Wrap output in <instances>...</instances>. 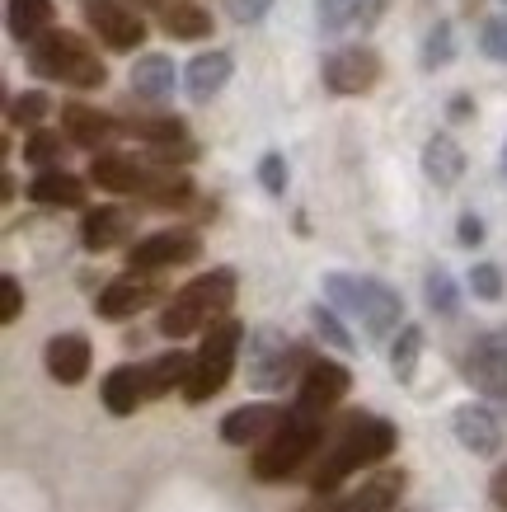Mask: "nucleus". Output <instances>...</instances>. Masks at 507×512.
I'll use <instances>...</instances> for the list:
<instances>
[{
    "label": "nucleus",
    "mask_w": 507,
    "mask_h": 512,
    "mask_svg": "<svg viewBox=\"0 0 507 512\" xmlns=\"http://www.w3.org/2000/svg\"><path fill=\"white\" fill-rule=\"evenodd\" d=\"M451 428H456V442L465 451H475V456H498V447H503V428H498L489 404H479V400L461 404L451 414Z\"/></svg>",
    "instance_id": "nucleus-24"
},
{
    "label": "nucleus",
    "mask_w": 507,
    "mask_h": 512,
    "mask_svg": "<svg viewBox=\"0 0 507 512\" xmlns=\"http://www.w3.org/2000/svg\"><path fill=\"white\" fill-rule=\"evenodd\" d=\"M324 437H329V419H310L301 409H287V423L249 456L254 480L282 484V480H292V475H301V466L320 461Z\"/></svg>",
    "instance_id": "nucleus-5"
},
{
    "label": "nucleus",
    "mask_w": 507,
    "mask_h": 512,
    "mask_svg": "<svg viewBox=\"0 0 507 512\" xmlns=\"http://www.w3.org/2000/svg\"><path fill=\"white\" fill-rule=\"evenodd\" d=\"M118 127H123V137L141 141L146 151H179L188 146V123L179 113L169 109H137V113H118Z\"/></svg>",
    "instance_id": "nucleus-18"
},
{
    "label": "nucleus",
    "mask_w": 507,
    "mask_h": 512,
    "mask_svg": "<svg viewBox=\"0 0 507 512\" xmlns=\"http://www.w3.org/2000/svg\"><path fill=\"white\" fill-rule=\"evenodd\" d=\"M80 24L104 52H118V57L137 52L146 43V33H151L146 15L132 10L127 0H80Z\"/></svg>",
    "instance_id": "nucleus-8"
},
{
    "label": "nucleus",
    "mask_w": 507,
    "mask_h": 512,
    "mask_svg": "<svg viewBox=\"0 0 507 512\" xmlns=\"http://www.w3.org/2000/svg\"><path fill=\"white\" fill-rule=\"evenodd\" d=\"M90 184L99 193H118V198H137L151 184V160L132 156V151H104V156H90Z\"/></svg>",
    "instance_id": "nucleus-15"
},
{
    "label": "nucleus",
    "mask_w": 507,
    "mask_h": 512,
    "mask_svg": "<svg viewBox=\"0 0 507 512\" xmlns=\"http://www.w3.org/2000/svg\"><path fill=\"white\" fill-rule=\"evenodd\" d=\"M503 174H507V146H503Z\"/></svg>",
    "instance_id": "nucleus-48"
},
{
    "label": "nucleus",
    "mask_w": 507,
    "mask_h": 512,
    "mask_svg": "<svg viewBox=\"0 0 507 512\" xmlns=\"http://www.w3.org/2000/svg\"><path fill=\"white\" fill-rule=\"evenodd\" d=\"M235 80V57L226 47H207L184 66V94L188 104H212L216 94Z\"/></svg>",
    "instance_id": "nucleus-19"
},
{
    "label": "nucleus",
    "mask_w": 507,
    "mask_h": 512,
    "mask_svg": "<svg viewBox=\"0 0 507 512\" xmlns=\"http://www.w3.org/2000/svg\"><path fill=\"white\" fill-rule=\"evenodd\" d=\"M456 240H461L465 249L484 245V221H479L475 212H461V221H456Z\"/></svg>",
    "instance_id": "nucleus-42"
},
{
    "label": "nucleus",
    "mask_w": 507,
    "mask_h": 512,
    "mask_svg": "<svg viewBox=\"0 0 507 512\" xmlns=\"http://www.w3.org/2000/svg\"><path fill=\"white\" fill-rule=\"evenodd\" d=\"M132 212L118 207V202H99V207H85V217H80V245L90 249V254H108V249H118L132 235Z\"/></svg>",
    "instance_id": "nucleus-21"
},
{
    "label": "nucleus",
    "mask_w": 507,
    "mask_h": 512,
    "mask_svg": "<svg viewBox=\"0 0 507 512\" xmlns=\"http://www.w3.org/2000/svg\"><path fill=\"white\" fill-rule=\"evenodd\" d=\"M446 118H451V123H470V118H475V99H470V94H451Z\"/></svg>",
    "instance_id": "nucleus-44"
},
{
    "label": "nucleus",
    "mask_w": 507,
    "mask_h": 512,
    "mask_svg": "<svg viewBox=\"0 0 507 512\" xmlns=\"http://www.w3.org/2000/svg\"><path fill=\"white\" fill-rule=\"evenodd\" d=\"M315 357H306V348L296 339H287L282 329L273 325H259L249 329V343H245V372H249V386L254 390H287V386H301V376Z\"/></svg>",
    "instance_id": "nucleus-7"
},
{
    "label": "nucleus",
    "mask_w": 507,
    "mask_h": 512,
    "mask_svg": "<svg viewBox=\"0 0 507 512\" xmlns=\"http://www.w3.org/2000/svg\"><path fill=\"white\" fill-rule=\"evenodd\" d=\"M357 24V0H315V29L320 38H338Z\"/></svg>",
    "instance_id": "nucleus-35"
},
{
    "label": "nucleus",
    "mask_w": 507,
    "mask_h": 512,
    "mask_svg": "<svg viewBox=\"0 0 507 512\" xmlns=\"http://www.w3.org/2000/svg\"><path fill=\"white\" fill-rule=\"evenodd\" d=\"M52 118V94L47 90H19L10 104H5V123L24 127V132H38Z\"/></svg>",
    "instance_id": "nucleus-32"
},
{
    "label": "nucleus",
    "mask_w": 507,
    "mask_h": 512,
    "mask_svg": "<svg viewBox=\"0 0 507 512\" xmlns=\"http://www.w3.org/2000/svg\"><path fill=\"white\" fill-rule=\"evenodd\" d=\"M287 423V409L273 400H254V404H240L231 409L226 419H221V442H231V447H254L259 451L268 437L277 433Z\"/></svg>",
    "instance_id": "nucleus-17"
},
{
    "label": "nucleus",
    "mask_w": 507,
    "mask_h": 512,
    "mask_svg": "<svg viewBox=\"0 0 507 512\" xmlns=\"http://www.w3.org/2000/svg\"><path fill=\"white\" fill-rule=\"evenodd\" d=\"M400 447V428L381 414H343L338 423H329V437H324V451L315 470H310V494L315 498H334L338 484L353 480L357 470L381 466L385 456H395Z\"/></svg>",
    "instance_id": "nucleus-1"
},
{
    "label": "nucleus",
    "mask_w": 507,
    "mask_h": 512,
    "mask_svg": "<svg viewBox=\"0 0 507 512\" xmlns=\"http://www.w3.org/2000/svg\"><path fill=\"white\" fill-rule=\"evenodd\" d=\"M423 174H428V184L437 188H456L465 174V151L461 141L451 137V132H432L423 141Z\"/></svg>",
    "instance_id": "nucleus-28"
},
{
    "label": "nucleus",
    "mask_w": 507,
    "mask_h": 512,
    "mask_svg": "<svg viewBox=\"0 0 507 512\" xmlns=\"http://www.w3.org/2000/svg\"><path fill=\"white\" fill-rule=\"evenodd\" d=\"M385 10H390V0H357V29L371 33L376 24H381Z\"/></svg>",
    "instance_id": "nucleus-43"
},
{
    "label": "nucleus",
    "mask_w": 507,
    "mask_h": 512,
    "mask_svg": "<svg viewBox=\"0 0 507 512\" xmlns=\"http://www.w3.org/2000/svg\"><path fill=\"white\" fill-rule=\"evenodd\" d=\"M29 198L38 202V207H47V212H80L85 207V179L71 170H43V174H33V184H29Z\"/></svg>",
    "instance_id": "nucleus-26"
},
{
    "label": "nucleus",
    "mask_w": 507,
    "mask_h": 512,
    "mask_svg": "<svg viewBox=\"0 0 507 512\" xmlns=\"http://www.w3.org/2000/svg\"><path fill=\"white\" fill-rule=\"evenodd\" d=\"M493 503H498V508H507V466L493 475Z\"/></svg>",
    "instance_id": "nucleus-45"
},
{
    "label": "nucleus",
    "mask_w": 507,
    "mask_h": 512,
    "mask_svg": "<svg viewBox=\"0 0 507 512\" xmlns=\"http://www.w3.org/2000/svg\"><path fill=\"white\" fill-rule=\"evenodd\" d=\"M155 29L165 33V38H174V43H207L216 33V19L198 0H165L155 10Z\"/></svg>",
    "instance_id": "nucleus-23"
},
{
    "label": "nucleus",
    "mask_w": 507,
    "mask_h": 512,
    "mask_svg": "<svg viewBox=\"0 0 507 512\" xmlns=\"http://www.w3.org/2000/svg\"><path fill=\"white\" fill-rule=\"evenodd\" d=\"M160 296H165L160 278H151V273H127V278H113L104 292L94 296V315L108 320V325H123V320H132V315L151 311Z\"/></svg>",
    "instance_id": "nucleus-12"
},
{
    "label": "nucleus",
    "mask_w": 507,
    "mask_h": 512,
    "mask_svg": "<svg viewBox=\"0 0 507 512\" xmlns=\"http://www.w3.org/2000/svg\"><path fill=\"white\" fill-rule=\"evenodd\" d=\"M19 315H24V287H19L15 273H5V278H0V320L15 325Z\"/></svg>",
    "instance_id": "nucleus-41"
},
{
    "label": "nucleus",
    "mask_w": 507,
    "mask_h": 512,
    "mask_svg": "<svg viewBox=\"0 0 507 512\" xmlns=\"http://www.w3.org/2000/svg\"><path fill=\"white\" fill-rule=\"evenodd\" d=\"M127 5H132V10H141V15H146V10H160L165 0H127Z\"/></svg>",
    "instance_id": "nucleus-47"
},
{
    "label": "nucleus",
    "mask_w": 507,
    "mask_h": 512,
    "mask_svg": "<svg viewBox=\"0 0 507 512\" xmlns=\"http://www.w3.org/2000/svg\"><path fill=\"white\" fill-rule=\"evenodd\" d=\"M202 259V240L198 231H151L141 235L137 245H127V273H169V268H184Z\"/></svg>",
    "instance_id": "nucleus-10"
},
{
    "label": "nucleus",
    "mask_w": 507,
    "mask_h": 512,
    "mask_svg": "<svg viewBox=\"0 0 507 512\" xmlns=\"http://www.w3.org/2000/svg\"><path fill=\"white\" fill-rule=\"evenodd\" d=\"M418 357H423V329L418 325H404L395 339H390V372L400 386H409L418 372Z\"/></svg>",
    "instance_id": "nucleus-33"
},
{
    "label": "nucleus",
    "mask_w": 507,
    "mask_h": 512,
    "mask_svg": "<svg viewBox=\"0 0 507 512\" xmlns=\"http://www.w3.org/2000/svg\"><path fill=\"white\" fill-rule=\"evenodd\" d=\"M404 470H376L362 489H353V494H343V498H320V508L324 512H390L395 503H400L404 494Z\"/></svg>",
    "instance_id": "nucleus-20"
},
{
    "label": "nucleus",
    "mask_w": 507,
    "mask_h": 512,
    "mask_svg": "<svg viewBox=\"0 0 507 512\" xmlns=\"http://www.w3.org/2000/svg\"><path fill=\"white\" fill-rule=\"evenodd\" d=\"M479 52H484L489 62L507 66V15H489L479 24Z\"/></svg>",
    "instance_id": "nucleus-37"
},
{
    "label": "nucleus",
    "mask_w": 507,
    "mask_h": 512,
    "mask_svg": "<svg viewBox=\"0 0 507 512\" xmlns=\"http://www.w3.org/2000/svg\"><path fill=\"white\" fill-rule=\"evenodd\" d=\"M470 292L479 301H503V268L498 264H475L470 268Z\"/></svg>",
    "instance_id": "nucleus-39"
},
{
    "label": "nucleus",
    "mask_w": 507,
    "mask_h": 512,
    "mask_svg": "<svg viewBox=\"0 0 507 512\" xmlns=\"http://www.w3.org/2000/svg\"><path fill=\"white\" fill-rule=\"evenodd\" d=\"M423 296H428V311L442 315V320H451V315L461 311V287H456V278L446 268H432L428 278H423Z\"/></svg>",
    "instance_id": "nucleus-34"
},
{
    "label": "nucleus",
    "mask_w": 507,
    "mask_h": 512,
    "mask_svg": "<svg viewBox=\"0 0 507 512\" xmlns=\"http://www.w3.org/2000/svg\"><path fill=\"white\" fill-rule=\"evenodd\" d=\"M259 184L268 198H287V156L268 151V156L259 160Z\"/></svg>",
    "instance_id": "nucleus-38"
},
{
    "label": "nucleus",
    "mask_w": 507,
    "mask_h": 512,
    "mask_svg": "<svg viewBox=\"0 0 507 512\" xmlns=\"http://www.w3.org/2000/svg\"><path fill=\"white\" fill-rule=\"evenodd\" d=\"M226 5V15L240 24V29H254V24H263V19L273 15L277 0H221Z\"/></svg>",
    "instance_id": "nucleus-40"
},
{
    "label": "nucleus",
    "mask_w": 507,
    "mask_h": 512,
    "mask_svg": "<svg viewBox=\"0 0 507 512\" xmlns=\"http://www.w3.org/2000/svg\"><path fill=\"white\" fill-rule=\"evenodd\" d=\"M310 325H315V334H320L329 348H338V353H353V348H357L353 334L343 329V320H338L334 306H310Z\"/></svg>",
    "instance_id": "nucleus-36"
},
{
    "label": "nucleus",
    "mask_w": 507,
    "mask_h": 512,
    "mask_svg": "<svg viewBox=\"0 0 507 512\" xmlns=\"http://www.w3.org/2000/svg\"><path fill=\"white\" fill-rule=\"evenodd\" d=\"M348 386H353V372H348L343 362H334V357H315V362L306 367V376H301V386H296L292 409H301V414H310V419H329V409L343 404Z\"/></svg>",
    "instance_id": "nucleus-11"
},
{
    "label": "nucleus",
    "mask_w": 507,
    "mask_h": 512,
    "mask_svg": "<svg viewBox=\"0 0 507 512\" xmlns=\"http://www.w3.org/2000/svg\"><path fill=\"white\" fill-rule=\"evenodd\" d=\"M235 268H212V273H202V278L184 282L179 292L169 296V306L160 311V334L165 339H188V334H207L216 320H226L235 306Z\"/></svg>",
    "instance_id": "nucleus-4"
},
{
    "label": "nucleus",
    "mask_w": 507,
    "mask_h": 512,
    "mask_svg": "<svg viewBox=\"0 0 507 512\" xmlns=\"http://www.w3.org/2000/svg\"><path fill=\"white\" fill-rule=\"evenodd\" d=\"M451 62H456V24H451V19H437V24L423 33L418 66H423L428 76H437V71H446Z\"/></svg>",
    "instance_id": "nucleus-31"
},
{
    "label": "nucleus",
    "mask_w": 507,
    "mask_h": 512,
    "mask_svg": "<svg viewBox=\"0 0 507 512\" xmlns=\"http://www.w3.org/2000/svg\"><path fill=\"white\" fill-rule=\"evenodd\" d=\"M66 132L62 127H38V132H29L24 137V165H33V170L43 174V170H62V160H66Z\"/></svg>",
    "instance_id": "nucleus-30"
},
{
    "label": "nucleus",
    "mask_w": 507,
    "mask_h": 512,
    "mask_svg": "<svg viewBox=\"0 0 507 512\" xmlns=\"http://www.w3.org/2000/svg\"><path fill=\"white\" fill-rule=\"evenodd\" d=\"M188 376H193V353H184V348L160 353L155 362H146V400H165L174 390H184Z\"/></svg>",
    "instance_id": "nucleus-29"
},
{
    "label": "nucleus",
    "mask_w": 507,
    "mask_h": 512,
    "mask_svg": "<svg viewBox=\"0 0 507 512\" xmlns=\"http://www.w3.org/2000/svg\"><path fill=\"white\" fill-rule=\"evenodd\" d=\"M57 118H62L66 141H71V146H80V151H90V156H104V151H113V141L123 137L118 113L94 109V104H85V99H66Z\"/></svg>",
    "instance_id": "nucleus-13"
},
{
    "label": "nucleus",
    "mask_w": 507,
    "mask_h": 512,
    "mask_svg": "<svg viewBox=\"0 0 507 512\" xmlns=\"http://www.w3.org/2000/svg\"><path fill=\"white\" fill-rule=\"evenodd\" d=\"M15 193H19V184H15V174L5 170V179H0V198H5V202H15Z\"/></svg>",
    "instance_id": "nucleus-46"
},
{
    "label": "nucleus",
    "mask_w": 507,
    "mask_h": 512,
    "mask_svg": "<svg viewBox=\"0 0 507 512\" xmlns=\"http://www.w3.org/2000/svg\"><path fill=\"white\" fill-rule=\"evenodd\" d=\"M503 5H507V0H503Z\"/></svg>",
    "instance_id": "nucleus-49"
},
{
    "label": "nucleus",
    "mask_w": 507,
    "mask_h": 512,
    "mask_svg": "<svg viewBox=\"0 0 507 512\" xmlns=\"http://www.w3.org/2000/svg\"><path fill=\"white\" fill-rule=\"evenodd\" d=\"M132 99L146 104V109H165L174 94L184 90V71L174 66V57L165 52H141L137 62H132Z\"/></svg>",
    "instance_id": "nucleus-16"
},
{
    "label": "nucleus",
    "mask_w": 507,
    "mask_h": 512,
    "mask_svg": "<svg viewBox=\"0 0 507 512\" xmlns=\"http://www.w3.org/2000/svg\"><path fill=\"white\" fill-rule=\"evenodd\" d=\"M385 76L381 52L367 43H343L334 52H324L320 62V85L338 99H353V94H371Z\"/></svg>",
    "instance_id": "nucleus-9"
},
{
    "label": "nucleus",
    "mask_w": 507,
    "mask_h": 512,
    "mask_svg": "<svg viewBox=\"0 0 507 512\" xmlns=\"http://www.w3.org/2000/svg\"><path fill=\"white\" fill-rule=\"evenodd\" d=\"M90 362H94V348L85 334H52L43 348V367L57 386H80L90 376Z\"/></svg>",
    "instance_id": "nucleus-22"
},
{
    "label": "nucleus",
    "mask_w": 507,
    "mask_h": 512,
    "mask_svg": "<svg viewBox=\"0 0 507 512\" xmlns=\"http://www.w3.org/2000/svg\"><path fill=\"white\" fill-rule=\"evenodd\" d=\"M465 376L479 395L489 400H507V325L489 329L470 343V357H465Z\"/></svg>",
    "instance_id": "nucleus-14"
},
{
    "label": "nucleus",
    "mask_w": 507,
    "mask_h": 512,
    "mask_svg": "<svg viewBox=\"0 0 507 512\" xmlns=\"http://www.w3.org/2000/svg\"><path fill=\"white\" fill-rule=\"evenodd\" d=\"M99 400H104V409L113 414V419L137 414L141 404H146V367H137V362H118V367L104 376Z\"/></svg>",
    "instance_id": "nucleus-25"
},
{
    "label": "nucleus",
    "mask_w": 507,
    "mask_h": 512,
    "mask_svg": "<svg viewBox=\"0 0 507 512\" xmlns=\"http://www.w3.org/2000/svg\"><path fill=\"white\" fill-rule=\"evenodd\" d=\"M324 301L338 315H348L371 339H395L404 329V296L381 278H353V273H324Z\"/></svg>",
    "instance_id": "nucleus-3"
},
{
    "label": "nucleus",
    "mask_w": 507,
    "mask_h": 512,
    "mask_svg": "<svg viewBox=\"0 0 507 512\" xmlns=\"http://www.w3.org/2000/svg\"><path fill=\"white\" fill-rule=\"evenodd\" d=\"M5 29L19 43V52H24L43 33L57 29V5L52 0H5Z\"/></svg>",
    "instance_id": "nucleus-27"
},
{
    "label": "nucleus",
    "mask_w": 507,
    "mask_h": 512,
    "mask_svg": "<svg viewBox=\"0 0 507 512\" xmlns=\"http://www.w3.org/2000/svg\"><path fill=\"white\" fill-rule=\"evenodd\" d=\"M24 66L33 80L62 85V90H104L108 85V62L99 57V43L90 33L76 29H52L38 43L24 47Z\"/></svg>",
    "instance_id": "nucleus-2"
},
{
    "label": "nucleus",
    "mask_w": 507,
    "mask_h": 512,
    "mask_svg": "<svg viewBox=\"0 0 507 512\" xmlns=\"http://www.w3.org/2000/svg\"><path fill=\"white\" fill-rule=\"evenodd\" d=\"M245 339L249 334H245V325H240L235 315L216 320V325L202 334L198 353H193V376H188V386H184L188 404H207V400H216L221 390L231 386V372H235V362H240Z\"/></svg>",
    "instance_id": "nucleus-6"
}]
</instances>
